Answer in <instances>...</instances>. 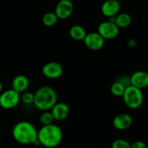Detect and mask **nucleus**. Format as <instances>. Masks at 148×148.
I'll use <instances>...</instances> for the list:
<instances>
[{
  "label": "nucleus",
  "mask_w": 148,
  "mask_h": 148,
  "mask_svg": "<svg viewBox=\"0 0 148 148\" xmlns=\"http://www.w3.org/2000/svg\"><path fill=\"white\" fill-rule=\"evenodd\" d=\"M73 10V4L70 0H61L56 4L55 14L59 19L65 20L70 17Z\"/></svg>",
  "instance_id": "9"
},
{
  "label": "nucleus",
  "mask_w": 148,
  "mask_h": 148,
  "mask_svg": "<svg viewBox=\"0 0 148 148\" xmlns=\"http://www.w3.org/2000/svg\"><path fill=\"white\" fill-rule=\"evenodd\" d=\"M124 103L132 109L138 108L143 103V94L142 90L132 85L127 87L122 95Z\"/></svg>",
  "instance_id": "4"
},
{
  "label": "nucleus",
  "mask_w": 148,
  "mask_h": 148,
  "mask_svg": "<svg viewBox=\"0 0 148 148\" xmlns=\"http://www.w3.org/2000/svg\"><path fill=\"white\" fill-rule=\"evenodd\" d=\"M83 40L85 46L92 51L100 50L105 44V39L98 32L87 33Z\"/></svg>",
  "instance_id": "7"
},
{
  "label": "nucleus",
  "mask_w": 148,
  "mask_h": 148,
  "mask_svg": "<svg viewBox=\"0 0 148 148\" xmlns=\"http://www.w3.org/2000/svg\"><path fill=\"white\" fill-rule=\"evenodd\" d=\"M126 87L124 86L123 84H121V82H119V81H116L115 82L112 84L111 87V92L114 95V96L116 97H120L122 96L123 94H124V91H125Z\"/></svg>",
  "instance_id": "18"
},
{
  "label": "nucleus",
  "mask_w": 148,
  "mask_h": 148,
  "mask_svg": "<svg viewBox=\"0 0 148 148\" xmlns=\"http://www.w3.org/2000/svg\"><path fill=\"white\" fill-rule=\"evenodd\" d=\"M54 120L55 119L52 115L51 112L49 111H43L41 115L40 116V121L43 126L50 125V124H53Z\"/></svg>",
  "instance_id": "19"
},
{
  "label": "nucleus",
  "mask_w": 148,
  "mask_h": 148,
  "mask_svg": "<svg viewBox=\"0 0 148 148\" xmlns=\"http://www.w3.org/2000/svg\"><path fill=\"white\" fill-rule=\"evenodd\" d=\"M63 133L59 127L56 124L43 126L38 131V140L40 145L47 148L57 147L62 142Z\"/></svg>",
  "instance_id": "2"
},
{
  "label": "nucleus",
  "mask_w": 148,
  "mask_h": 148,
  "mask_svg": "<svg viewBox=\"0 0 148 148\" xmlns=\"http://www.w3.org/2000/svg\"><path fill=\"white\" fill-rule=\"evenodd\" d=\"M29 85H30V82H29L28 78L23 75H19L13 79L12 83V89L20 94L23 93L27 90Z\"/></svg>",
  "instance_id": "14"
},
{
  "label": "nucleus",
  "mask_w": 148,
  "mask_h": 148,
  "mask_svg": "<svg viewBox=\"0 0 148 148\" xmlns=\"http://www.w3.org/2000/svg\"><path fill=\"white\" fill-rule=\"evenodd\" d=\"M131 85L142 90L148 87V73L144 71H137L130 77Z\"/></svg>",
  "instance_id": "10"
},
{
  "label": "nucleus",
  "mask_w": 148,
  "mask_h": 148,
  "mask_svg": "<svg viewBox=\"0 0 148 148\" xmlns=\"http://www.w3.org/2000/svg\"><path fill=\"white\" fill-rule=\"evenodd\" d=\"M121 7V4L114 0H106L104 1L101 7V12L103 14L107 17H116Z\"/></svg>",
  "instance_id": "12"
},
{
  "label": "nucleus",
  "mask_w": 148,
  "mask_h": 148,
  "mask_svg": "<svg viewBox=\"0 0 148 148\" xmlns=\"http://www.w3.org/2000/svg\"><path fill=\"white\" fill-rule=\"evenodd\" d=\"M131 148H147V145L143 141H135L131 144Z\"/></svg>",
  "instance_id": "22"
},
{
  "label": "nucleus",
  "mask_w": 148,
  "mask_h": 148,
  "mask_svg": "<svg viewBox=\"0 0 148 148\" xmlns=\"http://www.w3.org/2000/svg\"><path fill=\"white\" fill-rule=\"evenodd\" d=\"M133 122L131 116L128 114H120L114 117L113 126L118 130H125L130 128Z\"/></svg>",
  "instance_id": "13"
},
{
  "label": "nucleus",
  "mask_w": 148,
  "mask_h": 148,
  "mask_svg": "<svg viewBox=\"0 0 148 148\" xmlns=\"http://www.w3.org/2000/svg\"><path fill=\"white\" fill-rule=\"evenodd\" d=\"M33 104L36 108L42 111H50L57 103V94L52 88L42 86L34 93Z\"/></svg>",
  "instance_id": "3"
},
{
  "label": "nucleus",
  "mask_w": 148,
  "mask_h": 148,
  "mask_svg": "<svg viewBox=\"0 0 148 148\" xmlns=\"http://www.w3.org/2000/svg\"><path fill=\"white\" fill-rule=\"evenodd\" d=\"M69 35L74 40H83L86 36L87 33L83 27L76 25L71 27L69 30Z\"/></svg>",
  "instance_id": "15"
},
{
  "label": "nucleus",
  "mask_w": 148,
  "mask_h": 148,
  "mask_svg": "<svg viewBox=\"0 0 148 148\" xmlns=\"http://www.w3.org/2000/svg\"><path fill=\"white\" fill-rule=\"evenodd\" d=\"M128 45L130 47H132V48L136 47L137 45V40H136V39H134V38L130 39L128 42Z\"/></svg>",
  "instance_id": "23"
},
{
  "label": "nucleus",
  "mask_w": 148,
  "mask_h": 148,
  "mask_svg": "<svg viewBox=\"0 0 148 148\" xmlns=\"http://www.w3.org/2000/svg\"><path fill=\"white\" fill-rule=\"evenodd\" d=\"M0 148H1V147H0Z\"/></svg>",
  "instance_id": "26"
},
{
  "label": "nucleus",
  "mask_w": 148,
  "mask_h": 148,
  "mask_svg": "<svg viewBox=\"0 0 148 148\" xmlns=\"http://www.w3.org/2000/svg\"><path fill=\"white\" fill-rule=\"evenodd\" d=\"M63 66L58 62L46 63L42 68V74L49 79H57L63 75Z\"/></svg>",
  "instance_id": "8"
},
{
  "label": "nucleus",
  "mask_w": 148,
  "mask_h": 148,
  "mask_svg": "<svg viewBox=\"0 0 148 148\" xmlns=\"http://www.w3.org/2000/svg\"><path fill=\"white\" fill-rule=\"evenodd\" d=\"M114 23L116 25L117 27L119 28H123V27H127L131 24L132 23V17L127 13H121L115 17V20Z\"/></svg>",
  "instance_id": "16"
},
{
  "label": "nucleus",
  "mask_w": 148,
  "mask_h": 148,
  "mask_svg": "<svg viewBox=\"0 0 148 148\" xmlns=\"http://www.w3.org/2000/svg\"><path fill=\"white\" fill-rule=\"evenodd\" d=\"M12 137L20 144H34L38 140V131L30 122L21 121L17 122L13 127Z\"/></svg>",
  "instance_id": "1"
},
{
  "label": "nucleus",
  "mask_w": 148,
  "mask_h": 148,
  "mask_svg": "<svg viewBox=\"0 0 148 148\" xmlns=\"http://www.w3.org/2000/svg\"><path fill=\"white\" fill-rule=\"evenodd\" d=\"M2 88H3L2 83H1V81H0V94L1 93V91H2Z\"/></svg>",
  "instance_id": "24"
},
{
  "label": "nucleus",
  "mask_w": 148,
  "mask_h": 148,
  "mask_svg": "<svg viewBox=\"0 0 148 148\" xmlns=\"http://www.w3.org/2000/svg\"><path fill=\"white\" fill-rule=\"evenodd\" d=\"M53 118L56 121H63L66 119L69 114V107L65 103H56L51 109Z\"/></svg>",
  "instance_id": "11"
},
{
  "label": "nucleus",
  "mask_w": 148,
  "mask_h": 148,
  "mask_svg": "<svg viewBox=\"0 0 148 148\" xmlns=\"http://www.w3.org/2000/svg\"><path fill=\"white\" fill-rule=\"evenodd\" d=\"M59 18L57 17L55 12H47L43 16L42 23L44 25L47 27H51L56 24Z\"/></svg>",
  "instance_id": "17"
},
{
  "label": "nucleus",
  "mask_w": 148,
  "mask_h": 148,
  "mask_svg": "<svg viewBox=\"0 0 148 148\" xmlns=\"http://www.w3.org/2000/svg\"><path fill=\"white\" fill-rule=\"evenodd\" d=\"M20 100V93L13 89L7 90L0 94V106L4 109H11L18 105Z\"/></svg>",
  "instance_id": "5"
},
{
  "label": "nucleus",
  "mask_w": 148,
  "mask_h": 148,
  "mask_svg": "<svg viewBox=\"0 0 148 148\" xmlns=\"http://www.w3.org/2000/svg\"><path fill=\"white\" fill-rule=\"evenodd\" d=\"M34 94L33 92L25 91V92H24L22 94L21 99L24 103L30 105V104L33 103V102H34Z\"/></svg>",
  "instance_id": "21"
},
{
  "label": "nucleus",
  "mask_w": 148,
  "mask_h": 148,
  "mask_svg": "<svg viewBox=\"0 0 148 148\" xmlns=\"http://www.w3.org/2000/svg\"><path fill=\"white\" fill-rule=\"evenodd\" d=\"M98 33L104 39H114L118 36L119 33V28L117 27L115 23L110 20L104 21L99 25L98 28Z\"/></svg>",
  "instance_id": "6"
},
{
  "label": "nucleus",
  "mask_w": 148,
  "mask_h": 148,
  "mask_svg": "<svg viewBox=\"0 0 148 148\" xmlns=\"http://www.w3.org/2000/svg\"><path fill=\"white\" fill-rule=\"evenodd\" d=\"M111 148H131V144L127 140L119 139L113 142Z\"/></svg>",
  "instance_id": "20"
},
{
  "label": "nucleus",
  "mask_w": 148,
  "mask_h": 148,
  "mask_svg": "<svg viewBox=\"0 0 148 148\" xmlns=\"http://www.w3.org/2000/svg\"><path fill=\"white\" fill-rule=\"evenodd\" d=\"M114 1H119V2H120V1H121V0H114Z\"/></svg>",
  "instance_id": "25"
}]
</instances>
